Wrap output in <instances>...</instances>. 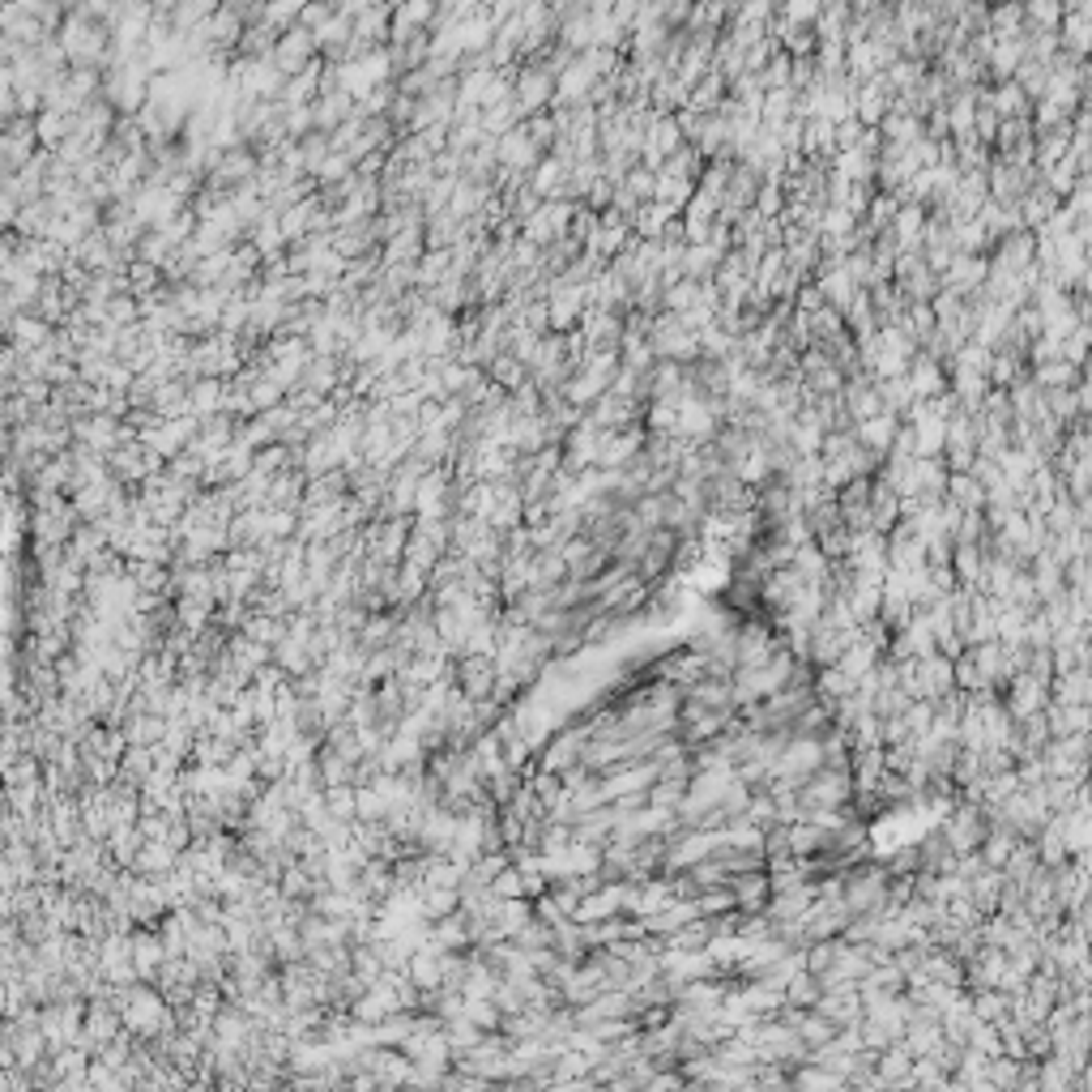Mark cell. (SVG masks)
<instances>
[{"instance_id": "6da1fadb", "label": "cell", "mask_w": 1092, "mask_h": 1092, "mask_svg": "<svg viewBox=\"0 0 1092 1092\" xmlns=\"http://www.w3.org/2000/svg\"><path fill=\"white\" fill-rule=\"evenodd\" d=\"M555 91H560V77H555L538 60H529V64H521V69L512 73V95H517V107L525 111V116H533V111H551Z\"/></svg>"}, {"instance_id": "7a4b0ae2", "label": "cell", "mask_w": 1092, "mask_h": 1092, "mask_svg": "<svg viewBox=\"0 0 1092 1092\" xmlns=\"http://www.w3.org/2000/svg\"><path fill=\"white\" fill-rule=\"evenodd\" d=\"M317 60H325L321 56V43H317V35H311L307 26H295L291 31H282L278 35V48H274V64L278 69L286 73V77H295V73H303V69H311V64Z\"/></svg>"}, {"instance_id": "3957f363", "label": "cell", "mask_w": 1092, "mask_h": 1092, "mask_svg": "<svg viewBox=\"0 0 1092 1092\" xmlns=\"http://www.w3.org/2000/svg\"><path fill=\"white\" fill-rule=\"evenodd\" d=\"M69 132H73V116H69V111L43 107L39 116H35V137H39L43 150H60L64 141H69Z\"/></svg>"}, {"instance_id": "277c9868", "label": "cell", "mask_w": 1092, "mask_h": 1092, "mask_svg": "<svg viewBox=\"0 0 1092 1092\" xmlns=\"http://www.w3.org/2000/svg\"><path fill=\"white\" fill-rule=\"evenodd\" d=\"M222 0H175V9H171V26L180 31V35H192L200 31L206 21L218 13Z\"/></svg>"}]
</instances>
